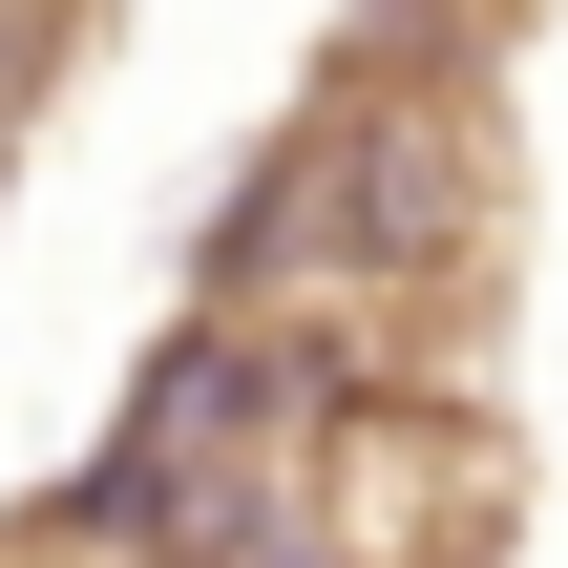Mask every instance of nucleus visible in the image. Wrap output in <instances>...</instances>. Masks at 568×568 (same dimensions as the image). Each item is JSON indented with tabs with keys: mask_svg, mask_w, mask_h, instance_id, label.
I'll return each instance as SVG.
<instances>
[{
	"mask_svg": "<svg viewBox=\"0 0 568 568\" xmlns=\"http://www.w3.org/2000/svg\"><path fill=\"white\" fill-rule=\"evenodd\" d=\"M316 358L274 337V316H190L169 358H148V400H126V443H105V527L126 548H253L274 527V485H295V443H316Z\"/></svg>",
	"mask_w": 568,
	"mask_h": 568,
	"instance_id": "f257e3e1",
	"label": "nucleus"
},
{
	"mask_svg": "<svg viewBox=\"0 0 568 568\" xmlns=\"http://www.w3.org/2000/svg\"><path fill=\"white\" fill-rule=\"evenodd\" d=\"M527 527V443L485 400H316L295 485H274V568H506Z\"/></svg>",
	"mask_w": 568,
	"mask_h": 568,
	"instance_id": "f03ea898",
	"label": "nucleus"
},
{
	"mask_svg": "<svg viewBox=\"0 0 568 568\" xmlns=\"http://www.w3.org/2000/svg\"><path fill=\"white\" fill-rule=\"evenodd\" d=\"M485 84H379V105H337V126H295V169H274V211H316V253H358V274H443L464 232H485Z\"/></svg>",
	"mask_w": 568,
	"mask_h": 568,
	"instance_id": "7ed1b4c3",
	"label": "nucleus"
}]
</instances>
